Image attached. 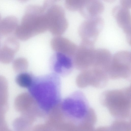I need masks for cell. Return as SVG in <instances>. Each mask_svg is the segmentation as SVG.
I'll return each mask as SVG.
<instances>
[{
	"mask_svg": "<svg viewBox=\"0 0 131 131\" xmlns=\"http://www.w3.org/2000/svg\"><path fill=\"white\" fill-rule=\"evenodd\" d=\"M42 6L45 9L48 30L54 35L60 36L65 32L68 25L64 9L53 1H46Z\"/></svg>",
	"mask_w": 131,
	"mask_h": 131,
	"instance_id": "cell-3",
	"label": "cell"
},
{
	"mask_svg": "<svg viewBox=\"0 0 131 131\" xmlns=\"http://www.w3.org/2000/svg\"><path fill=\"white\" fill-rule=\"evenodd\" d=\"M16 51L3 44L0 48V62L4 63H9L13 60Z\"/></svg>",
	"mask_w": 131,
	"mask_h": 131,
	"instance_id": "cell-15",
	"label": "cell"
},
{
	"mask_svg": "<svg viewBox=\"0 0 131 131\" xmlns=\"http://www.w3.org/2000/svg\"><path fill=\"white\" fill-rule=\"evenodd\" d=\"M13 66L16 72L20 73L23 72L27 68L28 63L26 59L22 57L16 59L13 62Z\"/></svg>",
	"mask_w": 131,
	"mask_h": 131,
	"instance_id": "cell-17",
	"label": "cell"
},
{
	"mask_svg": "<svg viewBox=\"0 0 131 131\" xmlns=\"http://www.w3.org/2000/svg\"><path fill=\"white\" fill-rule=\"evenodd\" d=\"M130 86L106 90L101 95L100 101L112 114H129L131 108Z\"/></svg>",
	"mask_w": 131,
	"mask_h": 131,
	"instance_id": "cell-2",
	"label": "cell"
},
{
	"mask_svg": "<svg viewBox=\"0 0 131 131\" xmlns=\"http://www.w3.org/2000/svg\"><path fill=\"white\" fill-rule=\"evenodd\" d=\"M104 25V20L100 16L86 19L81 23L78 29L81 41L94 45Z\"/></svg>",
	"mask_w": 131,
	"mask_h": 131,
	"instance_id": "cell-7",
	"label": "cell"
},
{
	"mask_svg": "<svg viewBox=\"0 0 131 131\" xmlns=\"http://www.w3.org/2000/svg\"><path fill=\"white\" fill-rule=\"evenodd\" d=\"M1 15H0V22L1 21Z\"/></svg>",
	"mask_w": 131,
	"mask_h": 131,
	"instance_id": "cell-24",
	"label": "cell"
},
{
	"mask_svg": "<svg viewBox=\"0 0 131 131\" xmlns=\"http://www.w3.org/2000/svg\"><path fill=\"white\" fill-rule=\"evenodd\" d=\"M18 23L17 18L14 16L10 15L4 17L0 22V35L7 36L14 32Z\"/></svg>",
	"mask_w": 131,
	"mask_h": 131,
	"instance_id": "cell-14",
	"label": "cell"
},
{
	"mask_svg": "<svg viewBox=\"0 0 131 131\" xmlns=\"http://www.w3.org/2000/svg\"><path fill=\"white\" fill-rule=\"evenodd\" d=\"M37 102L32 96L27 93L20 94L15 98L14 101L15 109L19 112H23Z\"/></svg>",
	"mask_w": 131,
	"mask_h": 131,
	"instance_id": "cell-13",
	"label": "cell"
},
{
	"mask_svg": "<svg viewBox=\"0 0 131 131\" xmlns=\"http://www.w3.org/2000/svg\"><path fill=\"white\" fill-rule=\"evenodd\" d=\"M95 50L94 45L81 41L73 58L75 68L81 71L91 68L94 60Z\"/></svg>",
	"mask_w": 131,
	"mask_h": 131,
	"instance_id": "cell-8",
	"label": "cell"
},
{
	"mask_svg": "<svg viewBox=\"0 0 131 131\" xmlns=\"http://www.w3.org/2000/svg\"><path fill=\"white\" fill-rule=\"evenodd\" d=\"M4 114H0V131H4L8 128Z\"/></svg>",
	"mask_w": 131,
	"mask_h": 131,
	"instance_id": "cell-20",
	"label": "cell"
},
{
	"mask_svg": "<svg viewBox=\"0 0 131 131\" xmlns=\"http://www.w3.org/2000/svg\"><path fill=\"white\" fill-rule=\"evenodd\" d=\"M120 5L124 8L130 9L131 7V0H121L120 1Z\"/></svg>",
	"mask_w": 131,
	"mask_h": 131,
	"instance_id": "cell-21",
	"label": "cell"
},
{
	"mask_svg": "<svg viewBox=\"0 0 131 131\" xmlns=\"http://www.w3.org/2000/svg\"><path fill=\"white\" fill-rule=\"evenodd\" d=\"M45 13V9L43 6L28 5L21 23L14 31L15 37L21 40H26L47 30Z\"/></svg>",
	"mask_w": 131,
	"mask_h": 131,
	"instance_id": "cell-1",
	"label": "cell"
},
{
	"mask_svg": "<svg viewBox=\"0 0 131 131\" xmlns=\"http://www.w3.org/2000/svg\"><path fill=\"white\" fill-rule=\"evenodd\" d=\"M16 81L20 87L28 88L33 83L31 76L28 73L24 72L20 73L17 75Z\"/></svg>",
	"mask_w": 131,
	"mask_h": 131,
	"instance_id": "cell-16",
	"label": "cell"
},
{
	"mask_svg": "<svg viewBox=\"0 0 131 131\" xmlns=\"http://www.w3.org/2000/svg\"><path fill=\"white\" fill-rule=\"evenodd\" d=\"M54 61V69L59 73H62L66 71H69L73 65L72 58L64 54L56 52L53 55Z\"/></svg>",
	"mask_w": 131,
	"mask_h": 131,
	"instance_id": "cell-12",
	"label": "cell"
},
{
	"mask_svg": "<svg viewBox=\"0 0 131 131\" xmlns=\"http://www.w3.org/2000/svg\"><path fill=\"white\" fill-rule=\"evenodd\" d=\"M112 13L119 26L126 34L127 40L130 44L131 22L129 9L120 5H117L113 8Z\"/></svg>",
	"mask_w": 131,
	"mask_h": 131,
	"instance_id": "cell-9",
	"label": "cell"
},
{
	"mask_svg": "<svg viewBox=\"0 0 131 131\" xmlns=\"http://www.w3.org/2000/svg\"><path fill=\"white\" fill-rule=\"evenodd\" d=\"M27 124L23 117H18L13 121V126L15 131H26Z\"/></svg>",
	"mask_w": 131,
	"mask_h": 131,
	"instance_id": "cell-18",
	"label": "cell"
},
{
	"mask_svg": "<svg viewBox=\"0 0 131 131\" xmlns=\"http://www.w3.org/2000/svg\"><path fill=\"white\" fill-rule=\"evenodd\" d=\"M108 74L109 78L113 80L130 78L131 74L130 52L121 51L112 56Z\"/></svg>",
	"mask_w": 131,
	"mask_h": 131,
	"instance_id": "cell-5",
	"label": "cell"
},
{
	"mask_svg": "<svg viewBox=\"0 0 131 131\" xmlns=\"http://www.w3.org/2000/svg\"><path fill=\"white\" fill-rule=\"evenodd\" d=\"M84 0H66L65 5L68 10L71 11L79 10Z\"/></svg>",
	"mask_w": 131,
	"mask_h": 131,
	"instance_id": "cell-19",
	"label": "cell"
},
{
	"mask_svg": "<svg viewBox=\"0 0 131 131\" xmlns=\"http://www.w3.org/2000/svg\"><path fill=\"white\" fill-rule=\"evenodd\" d=\"M50 45L52 49L56 52L65 54L72 59L78 47L72 41L61 36L52 38Z\"/></svg>",
	"mask_w": 131,
	"mask_h": 131,
	"instance_id": "cell-10",
	"label": "cell"
},
{
	"mask_svg": "<svg viewBox=\"0 0 131 131\" xmlns=\"http://www.w3.org/2000/svg\"><path fill=\"white\" fill-rule=\"evenodd\" d=\"M50 81L34 84L29 88L30 94L43 109L50 110L57 105V90L55 85Z\"/></svg>",
	"mask_w": 131,
	"mask_h": 131,
	"instance_id": "cell-4",
	"label": "cell"
},
{
	"mask_svg": "<svg viewBox=\"0 0 131 131\" xmlns=\"http://www.w3.org/2000/svg\"><path fill=\"white\" fill-rule=\"evenodd\" d=\"M109 78L107 71L92 67L81 71L76 78V82L77 86L80 88L91 86L100 88L106 85Z\"/></svg>",
	"mask_w": 131,
	"mask_h": 131,
	"instance_id": "cell-6",
	"label": "cell"
},
{
	"mask_svg": "<svg viewBox=\"0 0 131 131\" xmlns=\"http://www.w3.org/2000/svg\"><path fill=\"white\" fill-rule=\"evenodd\" d=\"M104 6L98 0H84L79 11L86 19L99 16L104 11Z\"/></svg>",
	"mask_w": 131,
	"mask_h": 131,
	"instance_id": "cell-11",
	"label": "cell"
},
{
	"mask_svg": "<svg viewBox=\"0 0 131 131\" xmlns=\"http://www.w3.org/2000/svg\"><path fill=\"white\" fill-rule=\"evenodd\" d=\"M0 37H1V35H0V48L1 47Z\"/></svg>",
	"mask_w": 131,
	"mask_h": 131,
	"instance_id": "cell-23",
	"label": "cell"
},
{
	"mask_svg": "<svg viewBox=\"0 0 131 131\" xmlns=\"http://www.w3.org/2000/svg\"><path fill=\"white\" fill-rule=\"evenodd\" d=\"M4 131H13L8 128Z\"/></svg>",
	"mask_w": 131,
	"mask_h": 131,
	"instance_id": "cell-22",
	"label": "cell"
}]
</instances>
